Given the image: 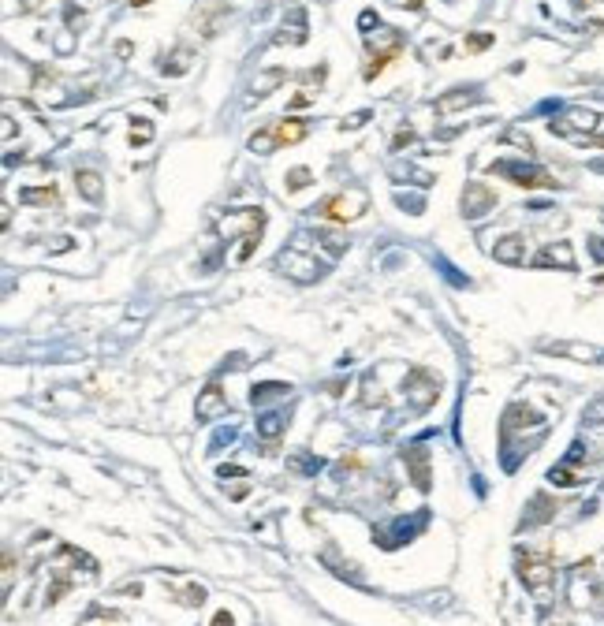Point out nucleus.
Returning <instances> with one entry per match:
<instances>
[{
	"mask_svg": "<svg viewBox=\"0 0 604 626\" xmlns=\"http://www.w3.org/2000/svg\"><path fill=\"white\" fill-rule=\"evenodd\" d=\"M310 135V123L306 120H280V123H272L269 130H258V135L250 138V149L254 153H269V149H277V146H295V142H302Z\"/></svg>",
	"mask_w": 604,
	"mask_h": 626,
	"instance_id": "obj_1",
	"label": "nucleus"
},
{
	"mask_svg": "<svg viewBox=\"0 0 604 626\" xmlns=\"http://www.w3.org/2000/svg\"><path fill=\"white\" fill-rule=\"evenodd\" d=\"M519 574H522V582H526V589H533L545 600L548 585L556 578V563H552L548 552H526V556H519Z\"/></svg>",
	"mask_w": 604,
	"mask_h": 626,
	"instance_id": "obj_2",
	"label": "nucleus"
},
{
	"mask_svg": "<svg viewBox=\"0 0 604 626\" xmlns=\"http://www.w3.org/2000/svg\"><path fill=\"white\" fill-rule=\"evenodd\" d=\"M366 209H370V198H366L362 190H344V194H336V198H328L321 205V213L328 220H336V224H351V220H358Z\"/></svg>",
	"mask_w": 604,
	"mask_h": 626,
	"instance_id": "obj_3",
	"label": "nucleus"
},
{
	"mask_svg": "<svg viewBox=\"0 0 604 626\" xmlns=\"http://www.w3.org/2000/svg\"><path fill=\"white\" fill-rule=\"evenodd\" d=\"M220 410H224V395H220L217 384H209L202 391V399H198V417H202V422H209V417H217Z\"/></svg>",
	"mask_w": 604,
	"mask_h": 626,
	"instance_id": "obj_4",
	"label": "nucleus"
},
{
	"mask_svg": "<svg viewBox=\"0 0 604 626\" xmlns=\"http://www.w3.org/2000/svg\"><path fill=\"white\" fill-rule=\"evenodd\" d=\"M537 265H560V269H574V257H571V246L560 243V246H545L541 257H537Z\"/></svg>",
	"mask_w": 604,
	"mask_h": 626,
	"instance_id": "obj_5",
	"label": "nucleus"
},
{
	"mask_svg": "<svg viewBox=\"0 0 604 626\" xmlns=\"http://www.w3.org/2000/svg\"><path fill=\"white\" fill-rule=\"evenodd\" d=\"M75 187L83 190L86 202H101V194H104V183H101L97 172H78V176H75Z\"/></svg>",
	"mask_w": 604,
	"mask_h": 626,
	"instance_id": "obj_6",
	"label": "nucleus"
},
{
	"mask_svg": "<svg viewBox=\"0 0 604 626\" xmlns=\"http://www.w3.org/2000/svg\"><path fill=\"white\" fill-rule=\"evenodd\" d=\"M280 82H284V71H280V68H272V71H265V78H261V82L250 86V94H254V97H265L269 90H277Z\"/></svg>",
	"mask_w": 604,
	"mask_h": 626,
	"instance_id": "obj_7",
	"label": "nucleus"
},
{
	"mask_svg": "<svg viewBox=\"0 0 604 626\" xmlns=\"http://www.w3.org/2000/svg\"><path fill=\"white\" fill-rule=\"evenodd\" d=\"M519 254H522V239H519V235L496 243V257H500V261H519Z\"/></svg>",
	"mask_w": 604,
	"mask_h": 626,
	"instance_id": "obj_8",
	"label": "nucleus"
},
{
	"mask_svg": "<svg viewBox=\"0 0 604 626\" xmlns=\"http://www.w3.org/2000/svg\"><path fill=\"white\" fill-rule=\"evenodd\" d=\"M23 202H30V205H45V202H49V205H52V202H56V187H37V190H26V194H23Z\"/></svg>",
	"mask_w": 604,
	"mask_h": 626,
	"instance_id": "obj_9",
	"label": "nucleus"
},
{
	"mask_svg": "<svg viewBox=\"0 0 604 626\" xmlns=\"http://www.w3.org/2000/svg\"><path fill=\"white\" fill-rule=\"evenodd\" d=\"M470 194H474V198H470V205H466L470 213H478V209H485V205L493 202V198H489V190H485V187H470Z\"/></svg>",
	"mask_w": 604,
	"mask_h": 626,
	"instance_id": "obj_10",
	"label": "nucleus"
},
{
	"mask_svg": "<svg viewBox=\"0 0 604 626\" xmlns=\"http://www.w3.org/2000/svg\"><path fill=\"white\" fill-rule=\"evenodd\" d=\"M261 429H265L269 440H277V436H280V433H277V429H280V417H265V425H261Z\"/></svg>",
	"mask_w": 604,
	"mask_h": 626,
	"instance_id": "obj_11",
	"label": "nucleus"
},
{
	"mask_svg": "<svg viewBox=\"0 0 604 626\" xmlns=\"http://www.w3.org/2000/svg\"><path fill=\"white\" fill-rule=\"evenodd\" d=\"M306 179H310V172H306V168H298V172H295L291 179H287V187H302Z\"/></svg>",
	"mask_w": 604,
	"mask_h": 626,
	"instance_id": "obj_12",
	"label": "nucleus"
},
{
	"mask_svg": "<svg viewBox=\"0 0 604 626\" xmlns=\"http://www.w3.org/2000/svg\"><path fill=\"white\" fill-rule=\"evenodd\" d=\"M135 142H146L150 138V123H135V135H131Z\"/></svg>",
	"mask_w": 604,
	"mask_h": 626,
	"instance_id": "obj_13",
	"label": "nucleus"
},
{
	"mask_svg": "<svg viewBox=\"0 0 604 626\" xmlns=\"http://www.w3.org/2000/svg\"><path fill=\"white\" fill-rule=\"evenodd\" d=\"M489 42H493V37H489V34H478V37H470V49H485V45H489Z\"/></svg>",
	"mask_w": 604,
	"mask_h": 626,
	"instance_id": "obj_14",
	"label": "nucleus"
},
{
	"mask_svg": "<svg viewBox=\"0 0 604 626\" xmlns=\"http://www.w3.org/2000/svg\"><path fill=\"white\" fill-rule=\"evenodd\" d=\"M213 626H231V615H228V611H220V615L213 619Z\"/></svg>",
	"mask_w": 604,
	"mask_h": 626,
	"instance_id": "obj_15",
	"label": "nucleus"
},
{
	"mask_svg": "<svg viewBox=\"0 0 604 626\" xmlns=\"http://www.w3.org/2000/svg\"><path fill=\"white\" fill-rule=\"evenodd\" d=\"M589 417H604V407H593V410H589Z\"/></svg>",
	"mask_w": 604,
	"mask_h": 626,
	"instance_id": "obj_16",
	"label": "nucleus"
},
{
	"mask_svg": "<svg viewBox=\"0 0 604 626\" xmlns=\"http://www.w3.org/2000/svg\"><path fill=\"white\" fill-rule=\"evenodd\" d=\"M138 4H150V0H135V8H138Z\"/></svg>",
	"mask_w": 604,
	"mask_h": 626,
	"instance_id": "obj_17",
	"label": "nucleus"
},
{
	"mask_svg": "<svg viewBox=\"0 0 604 626\" xmlns=\"http://www.w3.org/2000/svg\"><path fill=\"white\" fill-rule=\"evenodd\" d=\"M600 146H604V138H600Z\"/></svg>",
	"mask_w": 604,
	"mask_h": 626,
	"instance_id": "obj_18",
	"label": "nucleus"
}]
</instances>
